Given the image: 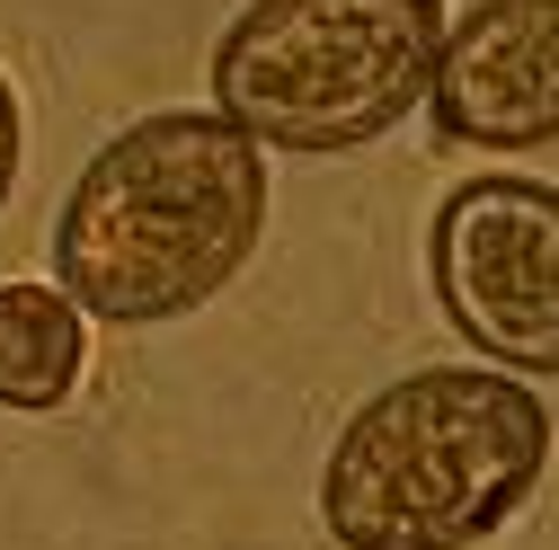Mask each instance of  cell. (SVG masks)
<instances>
[{
	"label": "cell",
	"mask_w": 559,
	"mask_h": 550,
	"mask_svg": "<svg viewBox=\"0 0 559 550\" xmlns=\"http://www.w3.org/2000/svg\"><path fill=\"white\" fill-rule=\"evenodd\" d=\"M266 231V152L214 107L124 124L53 214V285L107 328L204 311Z\"/></svg>",
	"instance_id": "1"
},
{
	"label": "cell",
	"mask_w": 559,
	"mask_h": 550,
	"mask_svg": "<svg viewBox=\"0 0 559 550\" xmlns=\"http://www.w3.org/2000/svg\"><path fill=\"white\" fill-rule=\"evenodd\" d=\"M550 470V408L524 373L427 364L382 382L320 462L337 550H471L507 533Z\"/></svg>",
	"instance_id": "2"
},
{
	"label": "cell",
	"mask_w": 559,
	"mask_h": 550,
	"mask_svg": "<svg viewBox=\"0 0 559 550\" xmlns=\"http://www.w3.org/2000/svg\"><path fill=\"white\" fill-rule=\"evenodd\" d=\"M444 0H249L214 45V116L266 152H365L427 107Z\"/></svg>",
	"instance_id": "3"
},
{
	"label": "cell",
	"mask_w": 559,
	"mask_h": 550,
	"mask_svg": "<svg viewBox=\"0 0 559 550\" xmlns=\"http://www.w3.org/2000/svg\"><path fill=\"white\" fill-rule=\"evenodd\" d=\"M427 275L453 337L498 373L559 382V187L479 169L427 223Z\"/></svg>",
	"instance_id": "4"
},
{
	"label": "cell",
	"mask_w": 559,
	"mask_h": 550,
	"mask_svg": "<svg viewBox=\"0 0 559 550\" xmlns=\"http://www.w3.org/2000/svg\"><path fill=\"white\" fill-rule=\"evenodd\" d=\"M427 116L471 152L559 143V0H471L462 19H444Z\"/></svg>",
	"instance_id": "5"
},
{
	"label": "cell",
	"mask_w": 559,
	"mask_h": 550,
	"mask_svg": "<svg viewBox=\"0 0 559 550\" xmlns=\"http://www.w3.org/2000/svg\"><path fill=\"white\" fill-rule=\"evenodd\" d=\"M90 373V328L62 285H0V408H62Z\"/></svg>",
	"instance_id": "6"
},
{
	"label": "cell",
	"mask_w": 559,
	"mask_h": 550,
	"mask_svg": "<svg viewBox=\"0 0 559 550\" xmlns=\"http://www.w3.org/2000/svg\"><path fill=\"white\" fill-rule=\"evenodd\" d=\"M19 169H27V107L10 89V72H0V214H10V195H19Z\"/></svg>",
	"instance_id": "7"
}]
</instances>
